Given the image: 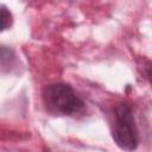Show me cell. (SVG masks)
Returning a JSON list of instances; mask_svg holds the SVG:
<instances>
[{
	"instance_id": "1",
	"label": "cell",
	"mask_w": 152,
	"mask_h": 152,
	"mask_svg": "<svg viewBox=\"0 0 152 152\" xmlns=\"http://www.w3.org/2000/svg\"><path fill=\"white\" fill-rule=\"evenodd\" d=\"M43 101L49 113L71 116L84 108L83 100L66 83H51L43 89Z\"/></svg>"
},
{
	"instance_id": "2",
	"label": "cell",
	"mask_w": 152,
	"mask_h": 152,
	"mask_svg": "<svg viewBox=\"0 0 152 152\" xmlns=\"http://www.w3.org/2000/svg\"><path fill=\"white\" fill-rule=\"evenodd\" d=\"M112 137L121 150L134 151L138 146V131L132 107L127 102H119L114 107Z\"/></svg>"
},
{
	"instance_id": "3",
	"label": "cell",
	"mask_w": 152,
	"mask_h": 152,
	"mask_svg": "<svg viewBox=\"0 0 152 152\" xmlns=\"http://www.w3.org/2000/svg\"><path fill=\"white\" fill-rule=\"evenodd\" d=\"M17 55L13 49L0 45V70L1 71H12L17 66Z\"/></svg>"
},
{
	"instance_id": "4",
	"label": "cell",
	"mask_w": 152,
	"mask_h": 152,
	"mask_svg": "<svg viewBox=\"0 0 152 152\" xmlns=\"http://www.w3.org/2000/svg\"><path fill=\"white\" fill-rule=\"evenodd\" d=\"M12 21H13V17L10 10L6 6L0 5V32L7 30L12 25Z\"/></svg>"
}]
</instances>
